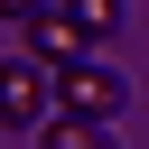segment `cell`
<instances>
[{
	"label": "cell",
	"instance_id": "1",
	"mask_svg": "<svg viewBox=\"0 0 149 149\" xmlns=\"http://www.w3.org/2000/svg\"><path fill=\"white\" fill-rule=\"evenodd\" d=\"M47 102H56V65L28 47V56H0V121H47Z\"/></svg>",
	"mask_w": 149,
	"mask_h": 149
},
{
	"label": "cell",
	"instance_id": "2",
	"mask_svg": "<svg viewBox=\"0 0 149 149\" xmlns=\"http://www.w3.org/2000/svg\"><path fill=\"white\" fill-rule=\"evenodd\" d=\"M56 112H93V121H112V112H121V74L93 65V56L56 65Z\"/></svg>",
	"mask_w": 149,
	"mask_h": 149
},
{
	"label": "cell",
	"instance_id": "3",
	"mask_svg": "<svg viewBox=\"0 0 149 149\" xmlns=\"http://www.w3.org/2000/svg\"><path fill=\"white\" fill-rule=\"evenodd\" d=\"M28 47H37V56H47V65H74V56H84V47H93V37H84V19H74V9H65V0H47V9H37V19H28Z\"/></svg>",
	"mask_w": 149,
	"mask_h": 149
},
{
	"label": "cell",
	"instance_id": "4",
	"mask_svg": "<svg viewBox=\"0 0 149 149\" xmlns=\"http://www.w3.org/2000/svg\"><path fill=\"white\" fill-rule=\"evenodd\" d=\"M47 149H112V130L93 112H65V121H47Z\"/></svg>",
	"mask_w": 149,
	"mask_h": 149
},
{
	"label": "cell",
	"instance_id": "5",
	"mask_svg": "<svg viewBox=\"0 0 149 149\" xmlns=\"http://www.w3.org/2000/svg\"><path fill=\"white\" fill-rule=\"evenodd\" d=\"M65 9L84 19V37H112V28H121V0H65Z\"/></svg>",
	"mask_w": 149,
	"mask_h": 149
},
{
	"label": "cell",
	"instance_id": "6",
	"mask_svg": "<svg viewBox=\"0 0 149 149\" xmlns=\"http://www.w3.org/2000/svg\"><path fill=\"white\" fill-rule=\"evenodd\" d=\"M37 9H47V0H0V19H37Z\"/></svg>",
	"mask_w": 149,
	"mask_h": 149
}]
</instances>
